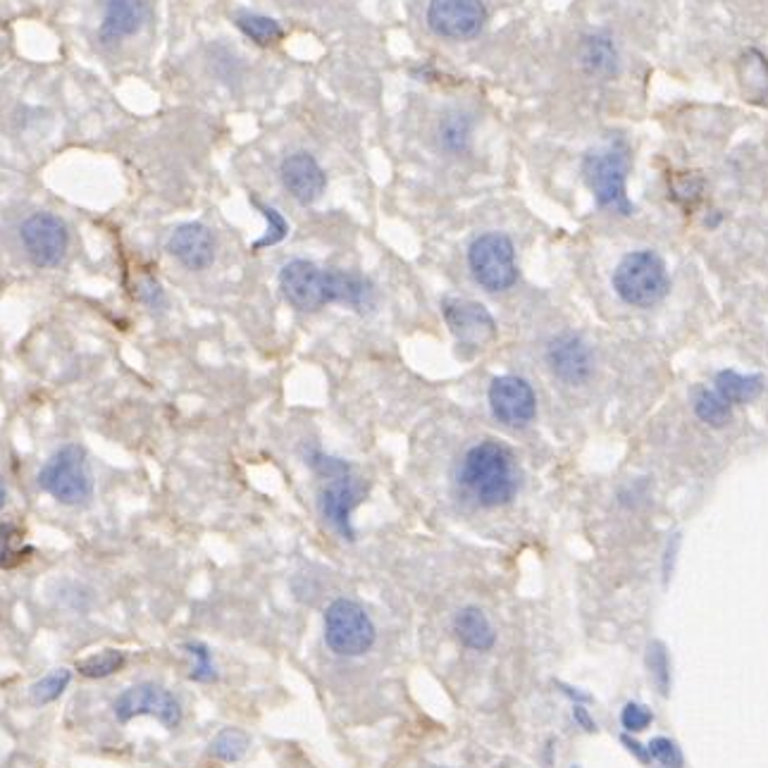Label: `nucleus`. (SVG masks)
<instances>
[{
    "instance_id": "1",
    "label": "nucleus",
    "mask_w": 768,
    "mask_h": 768,
    "mask_svg": "<svg viewBox=\"0 0 768 768\" xmlns=\"http://www.w3.org/2000/svg\"><path fill=\"white\" fill-rule=\"evenodd\" d=\"M463 492L485 509L511 503L518 495V470L513 453L495 439L470 447L459 466Z\"/></svg>"
},
{
    "instance_id": "2",
    "label": "nucleus",
    "mask_w": 768,
    "mask_h": 768,
    "mask_svg": "<svg viewBox=\"0 0 768 768\" xmlns=\"http://www.w3.org/2000/svg\"><path fill=\"white\" fill-rule=\"evenodd\" d=\"M630 149L624 139H611L590 151L582 160V177L590 187L599 208L630 216L632 203L628 199Z\"/></svg>"
},
{
    "instance_id": "3",
    "label": "nucleus",
    "mask_w": 768,
    "mask_h": 768,
    "mask_svg": "<svg viewBox=\"0 0 768 768\" xmlns=\"http://www.w3.org/2000/svg\"><path fill=\"white\" fill-rule=\"evenodd\" d=\"M39 487L62 506H87L93 497V476L87 451L79 445L60 447L39 470Z\"/></svg>"
},
{
    "instance_id": "4",
    "label": "nucleus",
    "mask_w": 768,
    "mask_h": 768,
    "mask_svg": "<svg viewBox=\"0 0 768 768\" xmlns=\"http://www.w3.org/2000/svg\"><path fill=\"white\" fill-rule=\"evenodd\" d=\"M614 289L635 308H651L666 299L671 280L664 260L654 251H632L614 270Z\"/></svg>"
},
{
    "instance_id": "5",
    "label": "nucleus",
    "mask_w": 768,
    "mask_h": 768,
    "mask_svg": "<svg viewBox=\"0 0 768 768\" xmlns=\"http://www.w3.org/2000/svg\"><path fill=\"white\" fill-rule=\"evenodd\" d=\"M468 268L472 280L485 291L499 293L518 282L516 247L503 232H485L472 239L468 249Z\"/></svg>"
},
{
    "instance_id": "6",
    "label": "nucleus",
    "mask_w": 768,
    "mask_h": 768,
    "mask_svg": "<svg viewBox=\"0 0 768 768\" xmlns=\"http://www.w3.org/2000/svg\"><path fill=\"white\" fill-rule=\"evenodd\" d=\"M375 626L361 604L335 599L325 611V642L337 657H363L375 645Z\"/></svg>"
},
{
    "instance_id": "7",
    "label": "nucleus",
    "mask_w": 768,
    "mask_h": 768,
    "mask_svg": "<svg viewBox=\"0 0 768 768\" xmlns=\"http://www.w3.org/2000/svg\"><path fill=\"white\" fill-rule=\"evenodd\" d=\"M27 258L37 268H58L70 249V232L64 220L53 212H34L20 227Z\"/></svg>"
},
{
    "instance_id": "8",
    "label": "nucleus",
    "mask_w": 768,
    "mask_h": 768,
    "mask_svg": "<svg viewBox=\"0 0 768 768\" xmlns=\"http://www.w3.org/2000/svg\"><path fill=\"white\" fill-rule=\"evenodd\" d=\"M112 711H116L120 724H129L137 716H156L170 730L182 724V705H179V699L170 690L153 682L132 685V688L124 690L116 699Z\"/></svg>"
},
{
    "instance_id": "9",
    "label": "nucleus",
    "mask_w": 768,
    "mask_h": 768,
    "mask_svg": "<svg viewBox=\"0 0 768 768\" xmlns=\"http://www.w3.org/2000/svg\"><path fill=\"white\" fill-rule=\"evenodd\" d=\"M482 0H430L428 27L432 34L449 41L476 39L487 24Z\"/></svg>"
},
{
    "instance_id": "10",
    "label": "nucleus",
    "mask_w": 768,
    "mask_h": 768,
    "mask_svg": "<svg viewBox=\"0 0 768 768\" xmlns=\"http://www.w3.org/2000/svg\"><path fill=\"white\" fill-rule=\"evenodd\" d=\"M442 316L449 332L466 349H485L497 339V322L489 310L470 299H445Z\"/></svg>"
},
{
    "instance_id": "11",
    "label": "nucleus",
    "mask_w": 768,
    "mask_h": 768,
    "mask_svg": "<svg viewBox=\"0 0 768 768\" xmlns=\"http://www.w3.org/2000/svg\"><path fill=\"white\" fill-rule=\"evenodd\" d=\"M489 408L506 428H526L537 416L535 389L518 375H501L489 385Z\"/></svg>"
},
{
    "instance_id": "12",
    "label": "nucleus",
    "mask_w": 768,
    "mask_h": 768,
    "mask_svg": "<svg viewBox=\"0 0 768 768\" xmlns=\"http://www.w3.org/2000/svg\"><path fill=\"white\" fill-rule=\"evenodd\" d=\"M322 480H325V487L318 495L322 518L330 522L341 537L353 539L356 530H353L351 516L358 501H361V487L356 485V480H351V468L335 472V476H327Z\"/></svg>"
},
{
    "instance_id": "13",
    "label": "nucleus",
    "mask_w": 768,
    "mask_h": 768,
    "mask_svg": "<svg viewBox=\"0 0 768 768\" xmlns=\"http://www.w3.org/2000/svg\"><path fill=\"white\" fill-rule=\"evenodd\" d=\"M280 289L285 299L297 308L308 313V310H320L327 306V280L325 270H320L316 263H310L306 258L289 260V263L280 272Z\"/></svg>"
},
{
    "instance_id": "14",
    "label": "nucleus",
    "mask_w": 768,
    "mask_h": 768,
    "mask_svg": "<svg viewBox=\"0 0 768 768\" xmlns=\"http://www.w3.org/2000/svg\"><path fill=\"white\" fill-rule=\"evenodd\" d=\"M547 363L551 372L566 385H582L595 372V358L590 347L573 332L557 335L549 341Z\"/></svg>"
},
{
    "instance_id": "15",
    "label": "nucleus",
    "mask_w": 768,
    "mask_h": 768,
    "mask_svg": "<svg viewBox=\"0 0 768 768\" xmlns=\"http://www.w3.org/2000/svg\"><path fill=\"white\" fill-rule=\"evenodd\" d=\"M280 179L291 199L301 206H313L322 199L327 189V174L316 156H310L308 151L287 156L280 166Z\"/></svg>"
},
{
    "instance_id": "16",
    "label": "nucleus",
    "mask_w": 768,
    "mask_h": 768,
    "mask_svg": "<svg viewBox=\"0 0 768 768\" xmlns=\"http://www.w3.org/2000/svg\"><path fill=\"white\" fill-rule=\"evenodd\" d=\"M168 251L179 266L191 272L208 270L216 260V239L201 222L179 225L168 239Z\"/></svg>"
},
{
    "instance_id": "17",
    "label": "nucleus",
    "mask_w": 768,
    "mask_h": 768,
    "mask_svg": "<svg viewBox=\"0 0 768 768\" xmlns=\"http://www.w3.org/2000/svg\"><path fill=\"white\" fill-rule=\"evenodd\" d=\"M146 18H149L146 0H106L98 37L108 46L132 39L141 31Z\"/></svg>"
},
{
    "instance_id": "18",
    "label": "nucleus",
    "mask_w": 768,
    "mask_h": 768,
    "mask_svg": "<svg viewBox=\"0 0 768 768\" xmlns=\"http://www.w3.org/2000/svg\"><path fill=\"white\" fill-rule=\"evenodd\" d=\"M327 303H339L353 310H368L375 303V291L368 277L353 270L327 268Z\"/></svg>"
},
{
    "instance_id": "19",
    "label": "nucleus",
    "mask_w": 768,
    "mask_h": 768,
    "mask_svg": "<svg viewBox=\"0 0 768 768\" xmlns=\"http://www.w3.org/2000/svg\"><path fill=\"white\" fill-rule=\"evenodd\" d=\"M578 64L585 74L597 79H614L620 70L616 43L604 34H587L578 43Z\"/></svg>"
},
{
    "instance_id": "20",
    "label": "nucleus",
    "mask_w": 768,
    "mask_h": 768,
    "mask_svg": "<svg viewBox=\"0 0 768 768\" xmlns=\"http://www.w3.org/2000/svg\"><path fill=\"white\" fill-rule=\"evenodd\" d=\"M453 632L459 642L472 651H489L497 645V632L489 618L478 607H463L453 618Z\"/></svg>"
},
{
    "instance_id": "21",
    "label": "nucleus",
    "mask_w": 768,
    "mask_h": 768,
    "mask_svg": "<svg viewBox=\"0 0 768 768\" xmlns=\"http://www.w3.org/2000/svg\"><path fill=\"white\" fill-rule=\"evenodd\" d=\"M740 89L751 103H768V58L757 48H749L735 64Z\"/></svg>"
},
{
    "instance_id": "22",
    "label": "nucleus",
    "mask_w": 768,
    "mask_h": 768,
    "mask_svg": "<svg viewBox=\"0 0 768 768\" xmlns=\"http://www.w3.org/2000/svg\"><path fill=\"white\" fill-rule=\"evenodd\" d=\"M764 389V380L759 375H740L735 370L718 372L716 391L718 397L728 403H749L755 401Z\"/></svg>"
},
{
    "instance_id": "23",
    "label": "nucleus",
    "mask_w": 768,
    "mask_h": 768,
    "mask_svg": "<svg viewBox=\"0 0 768 768\" xmlns=\"http://www.w3.org/2000/svg\"><path fill=\"white\" fill-rule=\"evenodd\" d=\"M235 24L241 31L243 37L251 39L256 46H275L285 39V29L282 24L268 18V14H258V12H249V10H241L235 14Z\"/></svg>"
},
{
    "instance_id": "24",
    "label": "nucleus",
    "mask_w": 768,
    "mask_h": 768,
    "mask_svg": "<svg viewBox=\"0 0 768 768\" xmlns=\"http://www.w3.org/2000/svg\"><path fill=\"white\" fill-rule=\"evenodd\" d=\"M472 139V118L466 112H449L439 122V146L451 156L463 153Z\"/></svg>"
},
{
    "instance_id": "25",
    "label": "nucleus",
    "mask_w": 768,
    "mask_h": 768,
    "mask_svg": "<svg viewBox=\"0 0 768 768\" xmlns=\"http://www.w3.org/2000/svg\"><path fill=\"white\" fill-rule=\"evenodd\" d=\"M692 408L697 418L711 425V428H724L730 420V403L718 397V391H711L707 387H697L692 391Z\"/></svg>"
},
{
    "instance_id": "26",
    "label": "nucleus",
    "mask_w": 768,
    "mask_h": 768,
    "mask_svg": "<svg viewBox=\"0 0 768 768\" xmlns=\"http://www.w3.org/2000/svg\"><path fill=\"white\" fill-rule=\"evenodd\" d=\"M249 747L251 738L241 728H222L210 742V755L225 764H232L247 755Z\"/></svg>"
},
{
    "instance_id": "27",
    "label": "nucleus",
    "mask_w": 768,
    "mask_h": 768,
    "mask_svg": "<svg viewBox=\"0 0 768 768\" xmlns=\"http://www.w3.org/2000/svg\"><path fill=\"white\" fill-rule=\"evenodd\" d=\"M127 664L124 651L120 649H103L98 654H91V657H84L77 661V671L84 676V678H108L112 674L122 671Z\"/></svg>"
},
{
    "instance_id": "28",
    "label": "nucleus",
    "mask_w": 768,
    "mask_h": 768,
    "mask_svg": "<svg viewBox=\"0 0 768 768\" xmlns=\"http://www.w3.org/2000/svg\"><path fill=\"white\" fill-rule=\"evenodd\" d=\"M645 664L651 682L657 685V690L661 697L671 695V659H668V649L664 642L654 640L647 645Z\"/></svg>"
},
{
    "instance_id": "29",
    "label": "nucleus",
    "mask_w": 768,
    "mask_h": 768,
    "mask_svg": "<svg viewBox=\"0 0 768 768\" xmlns=\"http://www.w3.org/2000/svg\"><path fill=\"white\" fill-rule=\"evenodd\" d=\"M22 532L14 526H0V568H14L31 557V547L20 545Z\"/></svg>"
},
{
    "instance_id": "30",
    "label": "nucleus",
    "mask_w": 768,
    "mask_h": 768,
    "mask_svg": "<svg viewBox=\"0 0 768 768\" xmlns=\"http://www.w3.org/2000/svg\"><path fill=\"white\" fill-rule=\"evenodd\" d=\"M251 203L260 210V216H263L268 220V232L260 237L258 241H253V251H260V249H268V247H275V243H280L287 232H289V225L285 220V216L277 208L272 206H266L260 199H256V196H251Z\"/></svg>"
},
{
    "instance_id": "31",
    "label": "nucleus",
    "mask_w": 768,
    "mask_h": 768,
    "mask_svg": "<svg viewBox=\"0 0 768 768\" xmlns=\"http://www.w3.org/2000/svg\"><path fill=\"white\" fill-rule=\"evenodd\" d=\"M70 680H72V674L68 671V668H56V671H51L31 685V699H34L37 705H51V701L60 699V695L68 690Z\"/></svg>"
},
{
    "instance_id": "32",
    "label": "nucleus",
    "mask_w": 768,
    "mask_h": 768,
    "mask_svg": "<svg viewBox=\"0 0 768 768\" xmlns=\"http://www.w3.org/2000/svg\"><path fill=\"white\" fill-rule=\"evenodd\" d=\"M647 749H649V757L654 761H659L664 768H682L685 766L682 749L671 738H664V735H659V738H654L647 745Z\"/></svg>"
},
{
    "instance_id": "33",
    "label": "nucleus",
    "mask_w": 768,
    "mask_h": 768,
    "mask_svg": "<svg viewBox=\"0 0 768 768\" xmlns=\"http://www.w3.org/2000/svg\"><path fill=\"white\" fill-rule=\"evenodd\" d=\"M184 649H187L189 657L196 661L193 668H191V674H189L191 680H196V682H210V680L218 678L216 666H212V657H210V651H208L206 645L189 642Z\"/></svg>"
},
{
    "instance_id": "34",
    "label": "nucleus",
    "mask_w": 768,
    "mask_h": 768,
    "mask_svg": "<svg viewBox=\"0 0 768 768\" xmlns=\"http://www.w3.org/2000/svg\"><path fill=\"white\" fill-rule=\"evenodd\" d=\"M654 724V714L649 707L640 705V701H628V705L620 709V726L626 732H642Z\"/></svg>"
},
{
    "instance_id": "35",
    "label": "nucleus",
    "mask_w": 768,
    "mask_h": 768,
    "mask_svg": "<svg viewBox=\"0 0 768 768\" xmlns=\"http://www.w3.org/2000/svg\"><path fill=\"white\" fill-rule=\"evenodd\" d=\"M141 299L149 303L151 308H160L162 303H166V297H162V289L156 285V282H143L141 287Z\"/></svg>"
},
{
    "instance_id": "36",
    "label": "nucleus",
    "mask_w": 768,
    "mask_h": 768,
    "mask_svg": "<svg viewBox=\"0 0 768 768\" xmlns=\"http://www.w3.org/2000/svg\"><path fill=\"white\" fill-rule=\"evenodd\" d=\"M678 547H680V535H674V537H671V542H668V547H666V553H664V580H666V582H668V578H671V573H674V561H676Z\"/></svg>"
},
{
    "instance_id": "37",
    "label": "nucleus",
    "mask_w": 768,
    "mask_h": 768,
    "mask_svg": "<svg viewBox=\"0 0 768 768\" xmlns=\"http://www.w3.org/2000/svg\"><path fill=\"white\" fill-rule=\"evenodd\" d=\"M573 721L585 732H597V721L592 718V714L585 709V705H573Z\"/></svg>"
},
{
    "instance_id": "38",
    "label": "nucleus",
    "mask_w": 768,
    "mask_h": 768,
    "mask_svg": "<svg viewBox=\"0 0 768 768\" xmlns=\"http://www.w3.org/2000/svg\"><path fill=\"white\" fill-rule=\"evenodd\" d=\"M557 688H559L568 699H573L576 705H587V701H592V695H590V692H582L580 688H573V685L557 682Z\"/></svg>"
},
{
    "instance_id": "39",
    "label": "nucleus",
    "mask_w": 768,
    "mask_h": 768,
    "mask_svg": "<svg viewBox=\"0 0 768 768\" xmlns=\"http://www.w3.org/2000/svg\"><path fill=\"white\" fill-rule=\"evenodd\" d=\"M620 742H624V745H626V749L630 751V755H635V757L640 759V761H649V759H651V757H649V749H647V747H642V745L637 742L635 738H630V732H626L624 738H620Z\"/></svg>"
},
{
    "instance_id": "40",
    "label": "nucleus",
    "mask_w": 768,
    "mask_h": 768,
    "mask_svg": "<svg viewBox=\"0 0 768 768\" xmlns=\"http://www.w3.org/2000/svg\"><path fill=\"white\" fill-rule=\"evenodd\" d=\"M6 503H8V485H6V478L0 476V511L6 509Z\"/></svg>"
},
{
    "instance_id": "41",
    "label": "nucleus",
    "mask_w": 768,
    "mask_h": 768,
    "mask_svg": "<svg viewBox=\"0 0 768 768\" xmlns=\"http://www.w3.org/2000/svg\"><path fill=\"white\" fill-rule=\"evenodd\" d=\"M570 768H580V766H570Z\"/></svg>"
}]
</instances>
